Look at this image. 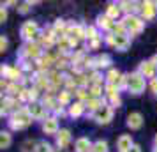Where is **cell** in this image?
<instances>
[{
	"label": "cell",
	"mask_w": 157,
	"mask_h": 152,
	"mask_svg": "<svg viewBox=\"0 0 157 152\" xmlns=\"http://www.w3.org/2000/svg\"><path fill=\"white\" fill-rule=\"evenodd\" d=\"M43 131L46 134H55L58 133V122L55 117H48V119H44L43 122Z\"/></svg>",
	"instance_id": "52a82bcc"
},
{
	"label": "cell",
	"mask_w": 157,
	"mask_h": 152,
	"mask_svg": "<svg viewBox=\"0 0 157 152\" xmlns=\"http://www.w3.org/2000/svg\"><path fill=\"white\" fill-rule=\"evenodd\" d=\"M99 46V37H95V39H90V43H88V48H97Z\"/></svg>",
	"instance_id": "f1b7e54d"
},
{
	"label": "cell",
	"mask_w": 157,
	"mask_h": 152,
	"mask_svg": "<svg viewBox=\"0 0 157 152\" xmlns=\"http://www.w3.org/2000/svg\"><path fill=\"white\" fill-rule=\"evenodd\" d=\"M127 152H141V147H140V145H132Z\"/></svg>",
	"instance_id": "d6a6232c"
},
{
	"label": "cell",
	"mask_w": 157,
	"mask_h": 152,
	"mask_svg": "<svg viewBox=\"0 0 157 152\" xmlns=\"http://www.w3.org/2000/svg\"><path fill=\"white\" fill-rule=\"evenodd\" d=\"M27 110H29V113L32 115V119H43L44 117V106L39 104V103H32Z\"/></svg>",
	"instance_id": "8fae6325"
},
{
	"label": "cell",
	"mask_w": 157,
	"mask_h": 152,
	"mask_svg": "<svg viewBox=\"0 0 157 152\" xmlns=\"http://www.w3.org/2000/svg\"><path fill=\"white\" fill-rule=\"evenodd\" d=\"M95 62H99V64H97L99 67H108V65L111 64V57H109V55H101Z\"/></svg>",
	"instance_id": "44dd1931"
},
{
	"label": "cell",
	"mask_w": 157,
	"mask_h": 152,
	"mask_svg": "<svg viewBox=\"0 0 157 152\" xmlns=\"http://www.w3.org/2000/svg\"><path fill=\"white\" fill-rule=\"evenodd\" d=\"M37 34H39V27H37L36 21H27V23H23V27H21V36L25 37V39H34Z\"/></svg>",
	"instance_id": "5b68a950"
},
{
	"label": "cell",
	"mask_w": 157,
	"mask_h": 152,
	"mask_svg": "<svg viewBox=\"0 0 157 152\" xmlns=\"http://www.w3.org/2000/svg\"><path fill=\"white\" fill-rule=\"evenodd\" d=\"M6 50H7V39H6V37L2 36V37H0V51L4 53Z\"/></svg>",
	"instance_id": "4316f807"
},
{
	"label": "cell",
	"mask_w": 157,
	"mask_h": 152,
	"mask_svg": "<svg viewBox=\"0 0 157 152\" xmlns=\"http://www.w3.org/2000/svg\"><path fill=\"white\" fill-rule=\"evenodd\" d=\"M92 152H108V143L102 142V140L95 142V143L92 145Z\"/></svg>",
	"instance_id": "ffe728a7"
},
{
	"label": "cell",
	"mask_w": 157,
	"mask_h": 152,
	"mask_svg": "<svg viewBox=\"0 0 157 152\" xmlns=\"http://www.w3.org/2000/svg\"><path fill=\"white\" fill-rule=\"evenodd\" d=\"M55 30H64V21L62 20H57V23H55Z\"/></svg>",
	"instance_id": "4dcf8cb0"
},
{
	"label": "cell",
	"mask_w": 157,
	"mask_h": 152,
	"mask_svg": "<svg viewBox=\"0 0 157 152\" xmlns=\"http://www.w3.org/2000/svg\"><path fill=\"white\" fill-rule=\"evenodd\" d=\"M36 152H53L50 143H46V142H39L36 147Z\"/></svg>",
	"instance_id": "7402d4cb"
},
{
	"label": "cell",
	"mask_w": 157,
	"mask_h": 152,
	"mask_svg": "<svg viewBox=\"0 0 157 152\" xmlns=\"http://www.w3.org/2000/svg\"><path fill=\"white\" fill-rule=\"evenodd\" d=\"M124 83H125L127 90L132 95H140L143 90H145V87H147V83H145V76H141L140 72H132V74L124 76Z\"/></svg>",
	"instance_id": "6da1fadb"
},
{
	"label": "cell",
	"mask_w": 157,
	"mask_h": 152,
	"mask_svg": "<svg viewBox=\"0 0 157 152\" xmlns=\"http://www.w3.org/2000/svg\"><path fill=\"white\" fill-rule=\"evenodd\" d=\"M127 126L131 129H140L143 126V117L141 113H138V111H132V113H129L127 115Z\"/></svg>",
	"instance_id": "ba28073f"
},
{
	"label": "cell",
	"mask_w": 157,
	"mask_h": 152,
	"mask_svg": "<svg viewBox=\"0 0 157 152\" xmlns=\"http://www.w3.org/2000/svg\"><path fill=\"white\" fill-rule=\"evenodd\" d=\"M76 152H88V149H92V143H90V140L88 138H78L76 140Z\"/></svg>",
	"instance_id": "5bb4252c"
},
{
	"label": "cell",
	"mask_w": 157,
	"mask_h": 152,
	"mask_svg": "<svg viewBox=\"0 0 157 152\" xmlns=\"http://www.w3.org/2000/svg\"><path fill=\"white\" fill-rule=\"evenodd\" d=\"M29 55L37 57V55H39V48H37V46H29Z\"/></svg>",
	"instance_id": "83f0119b"
},
{
	"label": "cell",
	"mask_w": 157,
	"mask_h": 152,
	"mask_svg": "<svg viewBox=\"0 0 157 152\" xmlns=\"http://www.w3.org/2000/svg\"><path fill=\"white\" fill-rule=\"evenodd\" d=\"M58 101H60V104H65V103L69 101V92H67V90H64L62 94L58 95Z\"/></svg>",
	"instance_id": "484cf974"
},
{
	"label": "cell",
	"mask_w": 157,
	"mask_h": 152,
	"mask_svg": "<svg viewBox=\"0 0 157 152\" xmlns=\"http://www.w3.org/2000/svg\"><path fill=\"white\" fill-rule=\"evenodd\" d=\"M155 147H157V134H155Z\"/></svg>",
	"instance_id": "e575fe53"
},
{
	"label": "cell",
	"mask_w": 157,
	"mask_h": 152,
	"mask_svg": "<svg viewBox=\"0 0 157 152\" xmlns=\"http://www.w3.org/2000/svg\"><path fill=\"white\" fill-rule=\"evenodd\" d=\"M83 113V104L81 103H74L71 108H69V115L71 117H79Z\"/></svg>",
	"instance_id": "ac0fdd59"
},
{
	"label": "cell",
	"mask_w": 157,
	"mask_h": 152,
	"mask_svg": "<svg viewBox=\"0 0 157 152\" xmlns=\"http://www.w3.org/2000/svg\"><path fill=\"white\" fill-rule=\"evenodd\" d=\"M11 133H7V131H2L0 133V149H7L9 145H11Z\"/></svg>",
	"instance_id": "9a60e30c"
},
{
	"label": "cell",
	"mask_w": 157,
	"mask_h": 152,
	"mask_svg": "<svg viewBox=\"0 0 157 152\" xmlns=\"http://www.w3.org/2000/svg\"><path fill=\"white\" fill-rule=\"evenodd\" d=\"M155 9H157V6H155V2H145L143 4V18L145 20H150V18H154V14H155Z\"/></svg>",
	"instance_id": "7c38bea8"
},
{
	"label": "cell",
	"mask_w": 157,
	"mask_h": 152,
	"mask_svg": "<svg viewBox=\"0 0 157 152\" xmlns=\"http://www.w3.org/2000/svg\"><path fill=\"white\" fill-rule=\"evenodd\" d=\"M150 88H152V92H154V94H157V78H154V80H152Z\"/></svg>",
	"instance_id": "1f68e13d"
},
{
	"label": "cell",
	"mask_w": 157,
	"mask_h": 152,
	"mask_svg": "<svg viewBox=\"0 0 157 152\" xmlns=\"http://www.w3.org/2000/svg\"><path fill=\"white\" fill-rule=\"evenodd\" d=\"M108 83H109V85H117V83H118V81H120V72L117 71V69H111V71L108 72Z\"/></svg>",
	"instance_id": "e0dca14e"
},
{
	"label": "cell",
	"mask_w": 157,
	"mask_h": 152,
	"mask_svg": "<svg viewBox=\"0 0 157 152\" xmlns=\"http://www.w3.org/2000/svg\"><path fill=\"white\" fill-rule=\"evenodd\" d=\"M129 44H131V39H129L127 34H115L113 36V46L117 50L125 51L129 48Z\"/></svg>",
	"instance_id": "8992f818"
},
{
	"label": "cell",
	"mask_w": 157,
	"mask_h": 152,
	"mask_svg": "<svg viewBox=\"0 0 157 152\" xmlns=\"http://www.w3.org/2000/svg\"><path fill=\"white\" fill-rule=\"evenodd\" d=\"M7 20V11H6V7H2V11H0V21L4 23Z\"/></svg>",
	"instance_id": "f546056e"
},
{
	"label": "cell",
	"mask_w": 157,
	"mask_h": 152,
	"mask_svg": "<svg viewBox=\"0 0 157 152\" xmlns=\"http://www.w3.org/2000/svg\"><path fill=\"white\" fill-rule=\"evenodd\" d=\"M117 145H118V150H120V152H127L134 143H132V138H131V134H122V136L118 138Z\"/></svg>",
	"instance_id": "30bf717a"
},
{
	"label": "cell",
	"mask_w": 157,
	"mask_h": 152,
	"mask_svg": "<svg viewBox=\"0 0 157 152\" xmlns=\"http://www.w3.org/2000/svg\"><path fill=\"white\" fill-rule=\"evenodd\" d=\"M111 119H113V110L108 104H102L97 111H94V120L97 124H108L111 122Z\"/></svg>",
	"instance_id": "277c9868"
},
{
	"label": "cell",
	"mask_w": 157,
	"mask_h": 152,
	"mask_svg": "<svg viewBox=\"0 0 157 152\" xmlns=\"http://www.w3.org/2000/svg\"><path fill=\"white\" fill-rule=\"evenodd\" d=\"M118 14H120V7H118V6H115V4H109V6H108L106 16H109L111 20H115V18H118Z\"/></svg>",
	"instance_id": "d6986e66"
},
{
	"label": "cell",
	"mask_w": 157,
	"mask_h": 152,
	"mask_svg": "<svg viewBox=\"0 0 157 152\" xmlns=\"http://www.w3.org/2000/svg\"><path fill=\"white\" fill-rule=\"evenodd\" d=\"M97 25L102 27V29H113V21L109 16H99L97 18Z\"/></svg>",
	"instance_id": "2e32d148"
},
{
	"label": "cell",
	"mask_w": 157,
	"mask_h": 152,
	"mask_svg": "<svg viewBox=\"0 0 157 152\" xmlns=\"http://www.w3.org/2000/svg\"><path fill=\"white\" fill-rule=\"evenodd\" d=\"M122 25H124V29L127 30L129 34H140V32L143 30V21L140 20V18L132 16V14L125 16L124 21H122Z\"/></svg>",
	"instance_id": "3957f363"
},
{
	"label": "cell",
	"mask_w": 157,
	"mask_h": 152,
	"mask_svg": "<svg viewBox=\"0 0 157 152\" xmlns=\"http://www.w3.org/2000/svg\"><path fill=\"white\" fill-rule=\"evenodd\" d=\"M155 6H157V2H155Z\"/></svg>",
	"instance_id": "8d00e7d4"
},
{
	"label": "cell",
	"mask_w": 157,
	"mask_h": 152,
	"mask_svg": "<svg viewBox=\"0 0 157 152\" xmlns=\"http://www.w3.org/2000/svg\"><path fill=\"white\" fill-rule=\"evenodd\" d=\"M36 147H37V143H34L32 140H27L25 143H23V150L21 152H36Z\"/></svg>",
	"instance_id": "603a6c76"
},
{
	"label": "cell",
	"mask_w": 157,
	"mask_h": 152,
	"mask_svg": "<svg viewBox=\"0 0 157 152\" xmlns=\"http://www.w3.org/2000/svg\"><path fill=\"white\" fill-rule=\"evenodd\" d=\"M120 7L124 9V11H127V13H132V11L136 9V4L134 2H122Z\"/></svg>",
	"instance_id": "cb8c5ba5"
},
{
	"label": "cell",
	"mask_w": 157,
	"mask_h": 152,
	"mask_svg": "<svg viewBox=\"0 0 157 152\" xmlns=\"http://www.w3.org/2000/svg\"><path fill=\"white\" fill-rule=\"evenodd\" d=\"M154 152H157V147H155V149H154Z\"/></svg>",
	"instance_id": "d590c367"
},
{
	"label": "cell",
	"mask_w": 157,
	"mask_h": 152,
	"mask_svg": "<svg viewBox=\"0 0 157 152\" xmlns=\"http://www.w3.org/2000/svg\"><path fill=\"white\" fill-rule=\"evenodd\" d=\"M69 142H71V131L69 129H60L57 133V145L58 147H67L69 145Z\"/></svg>",
	"instance_id": "9c48e42d"
},
{
	"label": "cell",
	"mask_w": 157,
	"mask_h": 152,
	"mask_svg": "<svg viewBox=\"0 0 157 152\" xmlns=\"http://www.w3.org/2000/svg\"><path fill=\"white\" fill-rule=\"evenodd\" d=\"M30 122H32V115L29 113V110H20V111L13 117L11 127H13V129H23V127H27Z\"/></svg>",
	"instance_id": "7a4b0ae2"
},
{
	"label": "cell",
	"mask_w": 157,
	"mask_h": 152,
	"mask_svg": "<svg viewBox=\"0 0 157 152\" xmlns=\"http://www.w3.org/2000/svg\"><path fill=\"white\" fill-rule=\"evenodd\" d=\"M140 74L145 78H152L154 80V64L152 62H141L140 65Z\"/></svg>",
	"instance_id": "4fadbf2b"
},
{
	"label": "cell",
	"mask_w": 157,
	"mask_h": 152,
	"mask_svg": "<svg viewBox=\"0 0 157 152\" xmlns=\"http://www.w3.org/2000/svg\"><path fill=\"white\" fill-rule=\"evenodd\" d=\"M101 92H99V87H94L92 88V95H99Z\"/></svg>",
	"instance_id": "836d02e7"
},
{
	"label": "cell",
	"mask_w": 157,
	"mask_h": 152,
	"mask_svg": "<svg viewBox=\"0 0 157 152\" xmlns=\"http://www.w3.org/2000/svg\"><path fill=\"white\" fill-rule=\"evenodd\" d=\"M30 6H32V2H25V4H20L18 6V13H21V14H27L30 11Z\"/></svg>",
	"instance_id": "d4e9b609"
}]
</instances>
